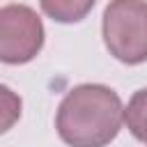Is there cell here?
Masks as SVG:
<instances>
[{
    "label": "cell",
    "mask_w": 147,
    "mask_h": 147,
    "mask_svg": "<svg viewBox=\"0 0 147 147\" xmlns=\"http://www.w3.org/2000/svg\"><path fill=\"white\" fill-rule=\"evenodd\" d=\"M124 108L115 90L85 83L76 85L62 99L55 129L69 147H106L122 129Z\"/></svg>",
    "instance_id": "1"
},
{
    "label": "cell",
    "mask_w": 147,
    "mask_h": 147,
    "mask_svg": "<svg viewBox=\"0 0 147 147\" xmlns=\"http://www.w3.org/2000/svg\"><path fill=\"white\" fill-rule=\"evenodd\" d=\"M103 41L110 55L124 64L147 60V2L110 0L103 11Z\"/></svg>",
    "instance_id": "2"
},
{
    "label": "cell",
    "mask_w": 147,
    "mask_h": 147,
    "mask_svg": "<svg viewBox=\"0 0 147 147\" xmlns=\"http://www.w3.org/2000/svg\"><path fill=\"white\" fill-rule=\"evenodd\" d=\"M44 46V23L25 5L0 7V62L25 64Z\"/></svg>",
    "instance_id": "3"
},
{
    "label": "cell",
    "mask_w": 147,
    "mask_h": 147,
    "mask_svg": "<svg viewBox=\"0 0 147 147\" xmlns=\"http://www.w3.org/2000/svg\"><path fill=\"white\" fill-rule=\"evenodd\" d=\"M96 0H39L46 16L57 23H78L83 21Z\"/></svg>",
    "instance_id": "4"
},
{
    "label": "cell",
    "mask_w": 147,
    "mask_h": 147,
    "mask_svg": "<svg viewBox=\"0 0 147 147\" xmlns=\"http://www.w3.org/2000/svg\"><path fill=\"white\" fill-rule=\"evenodd\" d=\"M124 122L133 133V138L147 142V87L138 90L131 96L129 106L124 108Z\"/></svg>",
    "instance_id": "5"
},
{
    "label": "cell",
    "mask_w": 147,
    "mask_h": 147,
    "mask_svg": "<svg viewBox=\"0 0 147 147\" xmlns=\"http://www.w3.org/2000/svg\"><path fill=\"white\" fill-rule=\"evenodd\" d=\"M21 96L9 90L7 85H0V133L9 131L18 117H21Z\"/></svg>",
    "instance_id": "6"
}]
</instances>
